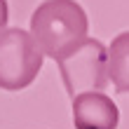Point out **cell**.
<instances>
[{
  "mask_svg": "<svg viewBox=\"0 0 129 129\" xmlns=\"http://www.w3.org/2000/svg\"><path fill=\"white\" fill-rule=\"evenodd\" d=\"M89 19L78 0H45L31 14V38L42 56L61 61L71 49L87 40Z\"/></svg>",
  "mask_w": 129,
  "mask_h": 129,
  "instance_id": "6da1fadb",
  "label": "cell"
},
{
  "mask_svg": "<svg viewBox=\"0 0 129 129\" xmlns=\"http://www.w3.org/2000/svg\"><path fill=\"white\" fill-rule=\"evenodd\" d=\"M42 52L24 28L0 31V89L19 92L31 87L42 71Z\"/></svg>",
  "mask_w": 129,
  "mask_h": 129,
  "instance_id": "7a4b0ae2",
  "label": "cell"
},
{
  "mask_svg": "<svg viewBox=\"0 0 129 129\" xmlns=\"http://www.w3.org/2000/svg\"><path fill=\"white\" fill-rule=\"evenodd\" d=\"M66 92L73 96L85 92H103L108 87V47L96 40L87 38L75 49L56 61Z\"/></svg>",
  "mask_w": 129,
  "mask_h": 129,
  "instance_id": "3957f363",
  "label": "cell"
},
{
  "mask_svg": "<svg viewBox=\"0 0 129 129\" xmlns=\"http://www.w3.org/2000/svg\"><path fill=\"white\" fill-rule=\"evenodd\" d=\"M120 110L103 92H85L73 96V127L75 129H117Z\"/></svg>",
  "mask_w": 129,
  "mask_h": 129,
  "instance_id": "277c9868",
  "label": "cell"
},
{
  "mask_svg": "<svg viewBox=\"0 0 129 129\" xmlns=\"http://www.w3.org/2000/svg\"><path fill=\"white\" fill-rule=\"evenodd\" d=\"M108 80L117 94H129V31L108 45Z\"/></svg>",
  "mask_w": 129,
  "mask_h": 129,
  "instance_id": "5b68a950",
  "label": "cell"
},
{
  "mask_svg": "<svg viewBox=\"0 0 129 129\" xmlns=\"http://www.w3.org/2000/svg\"><path fill=\"white\" fill-rule=\"evenodd\" d=\"M7 19H10V7H7V0H0V31H5Z\"/></svg>",
  "mask_w": 129,
  "mask_h": 129,
  "instance_id": "8992f818",
  "label": "cell"
}]
</instances>
